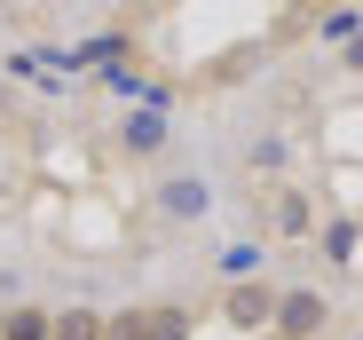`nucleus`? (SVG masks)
<instances>
[{"instance_id":"9","label":"nucleus","mask_w":363,"mask_h":340,"mask_svg":"<svg viewBox=\"0 0 363 340\" xmlns=\"http://www.w3.org/2000/svg\"><path fill=\"white\" fill-rule=\"evenodd\" d=\"M324 253H332V261H355V221H332V230H324Z\"/></svg>"},{"instance_id":"4","label":"nucleus","mask_w":363,"mask_h":340,"mask_svg":"<svg viewBox=\"0 0 363 340\" xmlns=\"http://www.w3.org/2000/svg\"><path fill=\"white\" fill-rule=\"evenodd\" d=\"M206 206H213V190H206L198 175H174V182L158 190V214H166V221H198Z\"/></svg>"},{"instance_id":"7","label":"nucleus","mask_w":363,"mask_h":340,"mask_svg":"<svg viewBox=\"0 0 363 340\" xmlns=\"http://www.w3.org/2000/svg\"><path fill=\"white\" fill-rule=\"evenodd\" d=\"M308 230H316L308 198H300V190H284V198H277V238H308Z\"/></svg>"},{"instance_id":"6","label":"nucleus","mask_w":363,"mask_h":340,"mask_svg":"<svg viewBox=\"0 0 363 340\" xmlns=\"http://www.w3.org/2000/svg\"><path fill=\"white\" fill-rule=\"evenodd\" d=\"M103 324H111L103 309H55V332L48 340H103Z\"/></svg>"},{"instance_id":"11","label":"nucleus","mask_w":363,"mask_h":340,"mask_svg":"<svg viewBox=\"0 0 363 340\" xmlns=\"http://www.w3.org/2000/svg\"><path fill=\"white\" fill-rule=\"evenodd\" d=\"M284 9H300V0H284Z\"/></svg>"},{"instance_id":"10","label":"nucleus","mask_w":363,"mask_h":340,"mask_svg":"<svg viewBox=\"0 0 363 340\" xmlns=\"http://www.w3.org/2000/svg\"><path fill=\"white\" fill-rule=\"evenodd\" d=\"M347 72H363V32H347V55H340Z\"/></svg>"},{"instance_id":"5","label":"nucleus","mask_w":363,"mask_h":340,"mask_svg":"<svg viewBox=\"0 0 363 340\" xmlns=\"http://www.w3.org/2000/svg\"><path fill=\"white\" fill-rule=\"evenodd\" d=\"M48 332H55V309H40V301L0 309V340H48Z\"/></svg>"},{"instance_id":"12","label":"nucleus","mask_w":363,"mask_h":340,"mask_svg":"<svg viewBox=\"0 0 363 340\" xmlns=\"http://www.w3.org/2000/svg\"><path fill=\"white\" fill-rule=\"evenodd\" d=\"M158 9H166V0H158Z\"/></svg>"},{"instance_id":"2","label":"nucleus","mask_w":363,"mask_h":340,"mask_svg":"<svg viewBox=\"0 0 363 340\" xmlns=\"http://www.w3.org/2000/svg\"><path fill=\"white\" fill-rule=\"evenodd\" d=\"M324 324H332V301H324V293H308V285H300V293H277V324H269L277 340H316Z\"/></svg>"},{"instance_id":"8","label":"nucleus","mask_w":363,"mask_h":340,"mask_svg":"<svg viewBox=\"0 0 363 340\" xmlns=\"http://www.w3.org/2000/svg\"><path fill=\"white\" fill-rule=\"evenodd\" d=\"M221 269H229V277H237V285H245V277H253V269H261V246H229V253H221Z\"/></svg>"},{"instance_id":"3","label":"nucleus","mask_w":363,"mask_h":340,"mask_svg":"<svg viewBox=\"0 0 363 340\" xmlns=\"http://www.w3.org/2000/svg\"><path fill=\"white\" fill-rule=\"evenodd\" d=\"M221 317H229L237 332H269V324H277V285H261V277H253V285H229V293H221Z\"/></svg>"},{"instance_id":"1","label":"nucleus","mask_w":363,"mask_h":340,"mask_svg":"<svg viewBox=\"0 0 363 340\" xmlns=\"http://www.w3.org/2000/svg\"><path fill=\"white\" fill-rule=\"evenodd\" d=\"M166 143H174V119H166L158 103H143V111H127V119L111 127V150H118V158H135V166H143V158H158Z\"/></svg>"}]
</instances>
